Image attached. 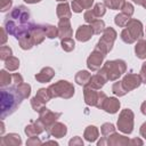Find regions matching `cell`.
<instances>
[{
  "label": "cell",
  "instance_id": "6da1fadb",
  "mask_svg": "<svg viewBox=\"0 0 146 146\" xmlns=\"http://www.w3.org/2000/svg\"><path fill=\"white\" fill-rule=\"evenodd\" d=\"M34 25L30 22V13L24 6H18L6 16L3 22V29L8 34L15 35L16 39L21 40L22 38L29 35Z\"/></svg>",
  "mask_w": 146,
  "mask_h": 146
},
{
  "label": "cell",
  "instance_id": "7a4b0ae2",
  "mask_svg": "<svg viewBox=\"0 0 146 146\" xmlns=\"http://www.w3.org/2000/svg\"><path fill=\"white\" fill-rule=\"evenodd\" d=\"M31 87L25 83L18 84V87L2 88L1 90V119L15 112L17 106L24 98L30 95Z\"/></svg>",
  "mask_w": 146,
  "mask_h": 146
},
{
  "label": "cell",
  "instance_id": "3957f363",
  "mask_svg": "<svg viewBox=\"0 0 146 146\" xmlns=\"http://www.w3.org/2000/svg\"><path fill=\"white\" fill-rule=\"evenodd\" d=\"M141 35V24L139 21H130L128 24V29L122 32V39L123 41L131 43L135 41L136 38H139Z\"/></svg>",
  "mask_w": 146,
  "mask_h": 146
},
{
  "label": "cell",
  "instance_id": "277c9868",
  "mask_svg": "<svg viewBox=\"0 0 146 146\" xmlns=\"http://www.w3.org/2000/svg\"><path fill=\"white\" fill-rule=\"evenodd\" d=\"M104 68L110 70L107 79L114 80L122 74V72L125 70V65H124V62L122 60H114V62H107Z\"/></svg>",
  "mask_w": 146,
  "mask_h": 146
},
{
  "label": "cell",
  "instance_id": "5b68a950",
  "mask_svg": "<svg viewBox=\"0 0 146 146\" xmlns=\"http://www.w3.org/2000/svg\"><path fill=\"white\" fill-rule=\"evenodd\" d=\"M119 129L125 133H130L132 131V112L130 110H124L121 113V116L117 121Z\"/></svg>",
  "mask_w": 146,
  "mask_h": 146
},
{
  "label": "cell",
  "instance_id": "8992f818",
  "mask_svg": "<svg viewBox=\"0 0 146 146\" xmlns=\"http://www.w3.org/2000/svg\"><path fill=\"white\" fill-rule=\"evenodd\" d=\"M115 39V32L113 29H107L104 33V36L102 38V40L98 43V47L100 48V50H103L104 54H106L107 51L111 50L112 48V43Z\"/></svg>",
  "mask_w": 146,
  "mask_h": 146
},
{
  "label": "cell",
  "instance_id": "52a82bcc",
  "mask_svg": "<svg viewBox=\"0 0 146 146\" xmlns=\"http://www.w3.org/2000/svg\"><path fill=\"white\" fill-rule=\"evenodd\" d=\"M48 99H49V96H48V90H46V89H40L39 90V92H38V95L32 99V106H33V108H34V111H40V107L44 104V103H47L48 102Z\"/></svg>",
  "mask_w": 146,
  "mask_h": 146
},
{
  "label": "cell",
  "instance_id": "ba28073f",
  "mask_svg": "<svg viewBox=\"0 0 146 146\" xmlns=\"http://www.w3.org/2000/svg\"><path fill=\"white\" fill-rule=\"evenodd\" d=\"M104 52H98V51H94L91 54V56L88 58V66L89 68H91L92 71L97 70L100 66V63L104 58Z\"/></svg>",
  "mask_w": 146,
  "mask_h": 146
},
{
  "label": "cell",
  "instance_id": "9c48e42d",
  "mask_svg": "<svg viewBox=\"0 0 146 146\" xmlns=\"http://www.w3.org/2000/svg\"><path fill=\"white\" fill-rule=\"evenodd\" d=\"M139 83H140L139 78H138L137 75H133V74L127 75V76L123 79V81H122V86L124 87L125 91H129L130 89H133V88L138 87Z\"/></svg>",
  "mask_w": 146,
  "mask_h": 146
},
{
  "label": "cell",
  "instance_id": "30bf717a",
  "mask_svg": "<svg viewBox=\"0 0 146 146\" xmlns=\"http://www.w3.org/2000/svg\"><path fill=\"white\" fill-rule=\"evenodd\" d=\"M92 32H94L92 29L89 27V26H84V25L83 26H80L79 30H78V32H76V38L80 41H87V40L90 39Z\"/></svg>",
  "mask_w": 146,
  "mask_h": 146
},
{
  "label": "cell",
  "instance_id": "8fae6325",
  "mask_svg": "<svg viewBox=\"0 0 146 146\" xmlns=\"http://www.w3.org/2000/svg\"><path fill=\"white\" fill-rule=\"evenodd\" d=\"M120 107V102L116 100L115 98H110V99H106L104 102V105H103V108L106 111V112H110V113H115Z\"/></svg>",
  "mask_w": 146,
  "mask_h": 146
},
{
  "label": "cell",
  "instance_id": "7c38bea8",
  "mask_svg": "<svg viewBox=\"0 0 146 146\" xmlns=\"http://www.w3.org/2000/svg\"><path fill=\"white\" fill-rule=\"evenodd\" d=\"M92 3V0H74L73 3H72V7H73V10L79 13L81 11L83 8H88L90 7Z\"/></svg>",
  "mask_w": 146,
  "mask_h": 146
},
{
  "label": "cell",
  "instance_id": "4fadbf2b",
  "mask_svg": "<svg viewBox=\"0 0 146 146\" xmlns=\"http://www.w3.org/2000/svg\"><path fill=\"white\" fill-rule=\"evenodd\" d=\"M72 34V30L70 29V24H68V21H60L59 23V36L60 38H66V36H70Z\"/></svg>",
  "mask_w": 146,
  "mask_h": 146
},
{
  "label": "cell",
  "instance_id": "5bb4252c",
  "mask_svg": "<svg viewBox=\"0 0 146 146\" xmlns=\"http://www.w3.org/2000/svg\"><path fill=\"white\" fill-rule=\"evenodd\" d=\"M1 144L2 145H10V144H14V145H19L21 144V138L18 135H15V133H10V135H7L6 137H3L1 139Z\"/></svg>",
  "mask_w": 146,
  "mask_h": 146
},
{
  "label": "cell",
  "instance_id": "9a60e30c",
  "mask_svg": "<svg viewBox=\"0 0 146 146\" xmlns=\"http://www.w3.org/2000/svg\"><path fill=\"white\" fill-rule=\"evenodd\" d=\"M50 70H51V68H49V67L43 68V70H42L38 75H35V79H36V80H39L40 82H47V81H49V80L52 78V75H54V71H52V72H50L49 74H47Z\"/></svg>",
  "mask_w": 146,
  "mask_h": 146
},
{
  "label": "cell",
  "instance_id": "2e32d148",
  "mask_svg": "<svg viewBox=\"0 0 146 146\" xmlns=\"http://www.w3.org/2000/svg\"><path fill=\"white\" fill-rule=\"evenodd\" d=\"M51 133H52L55 137L60 138V137H63V136L66 133V127H65L64 124L57 123L56 125L52 127V129H51Z\"/></svg>",
  "mask_w": 146,
  "mask_h": 146
},
{
  "label": "cell",
  "instance_id": "e0dca14e",
  "mask_svg": "<svg viewBox=\"0 0 146 146\" xmlns=\"http://www.w3.org/2000/svg\"><path fill=\"white\" fill-rule=\"evenodd\" d=\"M57 14H58L59 17L67 19V18L71 16V13H70V10H68V5H67V3L59 5V6L57 7Z\"/></svg>",
  "mask_w": 146,
  "mask_h": 146
},
{
  "label": "cell",
  "instance_id": "ac0fdd59",
  "mask_svg": "<svg viewBox=\"0 0 146 146\" xmlns=\"http://www.w3.org/2000/svg\"><path fill=\"white\" fill-rule=\"evenodd\" d=\"M136 54L139 58H146V41H139L136 46Z\"/></svg>",
  "mask_w": 146,
  "mask_h": 146
},
{
  "label": "cell",
  "instance_id": "d6986e66",
  "mask_svg": "<svg viewBox=\"0 0 146 146\" xmlns=\"http://www.w3.org/2000/svg\"><path fill=\"white\" fill-rule=\"evenodd\" d=\"M5 65H6V67L8 68V70H10V71H14V70H16L18 66H19V62H18V59L17 58H15V57H13V56H10L9 58H7L6 60H5Z\"/></svg>",
  "mask_w": 146,
  "mask_h": 146
},
{
  "label": "cell",
  "instance_id": "ffe728a7",
  "mask_svg": "<svg viewBox=\"0 0 146 146\" xmlns=\"http://www.w3.org/2000/svg\"><path fill=\"white\" fill-rule=\"evenodd\" d=\"M98 131L96 129V127H88V129L86 130V138L89 141H94L97 138Z\"/></svg>",
  "mask_w": 146,
  "mask_h": 146
},
{
  "label": "cell",
  "instance_id": "44dd1931",
  "mask_svg": "<svg viewBox=\"0 0 146 146\" xmlns=\"http://www.w3.org/2000/svg\"><path fill=\"white\" fill-rule=\"evenodd\" d=\"M0 75H1V87L3 88L5 86L9 84V81H10V79H11L13 76H10L9 73H7L5 70H2V71L0 72Z\"/></svg>",
  "mask_w": 146,
  "mask_h": 146
},
{
  "label": "cell",
  "instance_id": "7402d4cb",
  "mask_svg": "<svg viewBox=\"0 0 146 146\" xmlns=\"http://www.w3.org/2000/svg\"><path fill=\"white\" fill-rule=\"evenodd\" d=\"M89 80L90 79V75L88 74V72H86V71H82V72H79V74L76 75V81H78V83L79 84H84L86 82L83 81V80Z\"/></svg>",
  "mask_w": 146,
  "mask_h": 146
},
{
  "label": "cell",
  "instance_id": "603a6c76",
  "mask_svg": "<svg viewBox=\"0 0 146 146\" xmlns=\"http://www.w3.org/2000/svg\"><path fill=\"white\" fill-rule=\"evenodd\" d=\"M11 56V49L9 47H6V46H2L1 47V59L2 60H6L7 58H9Z\"/></svg>",
  "mask_w": 146,
  "mask_h": 146
},
{
  "label": "cell",
  "instance_id": "cb8c5ba5",
  "mask_svg": "<svg viewBox=\"0 0 146 146\" xmlns=\"http://www.w3.org/2000/svg\"><path fill=\"white\" fill-rule=\"evenodd\" d=\"M105 3L113 9H117L120 8L121 3H123V0H105Z\"/></svg>",
  "mask_w": 146,
  "mask_h": 146
},
{
  "label": "cell",
  "instance_id": "d4e9b609",
  "mask_svg": "<svg viewBox=\"0 0 146 146\" xmlns=\"http://www.w3.org/2000/svg\"><path fill=\"white\" fill-rule=\"evenodd\" d=\"M62 46H63V49L65 50H72L74 48V41H72L71 39H64L62 41Z\"/></svg>",
  "mask_w": 146,
  "mask_h": 146
},
{
  "label": "cell",
  "instance_id": "484cf974",
  "mask_svg": "<svg viewBox=\"0 0 146 146\" xmlns=\"http://www.w3.org/2000/svg\"><path fill=\"white\" fill-rule=\"evenodd\" d=\"M103 27H104V22L103 21H97V22L94 21V25H92L91 29L95 33H100L103 31Z\"/></svg>",
  "mask_w": 146,
  "mask_h": 146
},
{
  "label": "cell",
  "instance_id": "4316f807",
  "mask_svg": "<svg viewBox=\"0 0 146 146\" xmlns=\"http://www.w3.org/2000/svg\"><path fill=\"white\" fill-rule=\"evenodd\" d=\"M92 13H94L95 16H102V15L105 14V8H104V6L102 3H97L95 9L92 10Z\"/></svg>",
  "mask_w": 146,
  "mask_h": 146
},
{
  "label": "cell",
  "instance_id": "83f0119b",
  "mask_svg": "<svg viewBox=\"0 0 146 146\" xmlns=\"http://www.w3.org/2000/svg\"><path fill=\"white\" fill-rule=\"evenodd\" d=\"M11 6V0H2V3H1V11H6L10 8Z\"/></svg>",
  "mask_w": 146,
  "mask_h": 146
},
{
  "label": "cell",
  "instance_id": "f1b7e54d",
  "mask_svg": "<svg viewBox=\"0 0 146 146\" xmlns=\"http://www.w3.org/2000/svg\"><path fill=\"white\" fill-rule=\"evenodd\" d=\"M13 79H14V82H15L16 84L23 83V79H22V76H21L19 74H13Z\"/></svg>",
  "mask_w": 146,
  "mask_h": 146
},
{
  "label": "cell",
  "instance_id": "f546056e",
  "mask_svg": "<svg viewBox=\"0 0 146 146\" xmlns=\"http://www.w3.org/2000/svg\"><path fill=\"white\" fill-rule=\"evenodd\" d=\"M141 76H143V80L146 81V63H144L141 67Z\"/></svg>",
  "mask_w": 146,
  "mask_h": 146
},
{
  "label": "cell",
  "instance_id": "4dcf8cb0",
  "mask_svg": "<svg viewBox=\"0 0 146 146\" xmlns=\"http://www.w3.org/2000/svg\"><path fill=\"white\" fill-rule=\"evenodd\" d=\"M140 133L146 138V123L143 124V127H141V129H140Z\"/></svg>",
  "mask_w": 146,
  "mask_h": 146
},
{
  "label": "cell",
  "instance_id": "1f68e13d",
  "mask_svg": "<svg viewBox=\"0 0 146 146\" xmlns=\"http://www.w3.org/2000/svg\"><path fill=\"white\" fill-rule=\"evenodd\" d=\"M24 1H26V2H29V3H34V2H38V1H40V0H24Z\"/></svg>",
  "mask_w": 146,
  "mask_h": 146
}]
</instances>
